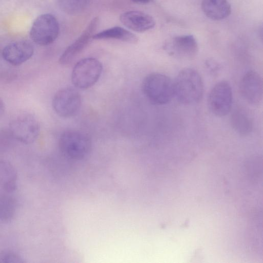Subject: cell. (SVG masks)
Returning <instances> with one entry per match:
<instances>
[{
  "label": "cell",
  "mask_w": 263,
  "mask_h": 263,
  "mask_svg": "<svg viewBox=\"0 0 263 263\" xmlns=\"http://www.w3.org/2000/svg\"><path fill=\"white\" fill-rule=\"evenodd\" d=\"M174 96L183 104L192 105L201 100L204 86L202 78L196 70H181L173 81Z\"/></svg>",
  "instance_id": "cell-1"
},
{
  "label": "cell",
  "mask_w": 263,
  "mask_h": 263,
  "mask_svg": "<svg viewBox=\"0 0 263 263\" xmlns=\"http://www.w3.org/2000/svg\"><path fill=\"white\" fill-rule=\"evenodd\" d=\"M142 91L153 103L163 105L170 102L174 97L173 81L161 73H152L143 80Z\"/></svg>",
  "instance_id": "cell-2"
},
{
  "label": "cell",
  "mask_w": 263,
  "mask_h": 263,
  "mask_svg": "<svg viewBox=\"0 0 263 263\" xmlns=\"http://www.w3.org/2000/svg\"><path fill=\"white\" fill-rule=\"evenodd\" d=\"M102 69L101 63L97 59L93 58L83 59L74 65L71 73V81L78 88L87 89L98 81Z\"/></svg>",
  "instance_id": "cell-3"
},
{
  "label": "cell",
  "mask_w": 263,
  "mask_h": 263,
  "mask_svg": "<svg viewBox=\"0 0 263 263\" xmlns=\"http://www.w3.org/2000/svg\"><path fill=\"white\" fill-rule=\"evenodd\" d=\"M59 147L66 156L73 159L84 157L89 152L91 142L88 136L77 130H67L59 139Z\"/></svg>",
  "instance_id": "cell-4"
},
{
  "label": "cell",
  "mask_w": 263,
  "mask_h": 263,
  "mask_svg": "<svg viewBox=\"0 0 263 263\" xmlns=\"http://www.w3.org/2000/svg\"><path fill=\"white\" fill-rule=\"evenodd\" d=\"M59 24L51 14L40 15L33 22L30 31L32 40L36 44L45 46L52 43L59 33Z\"/></svg>",
  "instance_id": "cell-5"
},
{
  "label": "cell",
  "mask_w": 263,
  "mask_h": 263,
  "mask_svg": "<svg viewBox=\"0 0 263 263\" xmlns=\"http://www.w3.org/2000/svg\"><path fill=\"white\" fill-rule=\"evenodd\" d=\"M9 129L11 136L15 139L25 144H30L39 136L40 125L34 116L23 114L10 122Z\"/></svg>",
  "instance_id": "cell-6"
},
{
  "label": "cell",
  "mask_w": 263,
  "mask_h": 263,
  "mask_svg": "<svg viewBox=\"0 0 263 263\" xmlns=\"http://www.w3.org/2000/svg\"><path fill=\"white\" fill-rule=\"evenodd\" d=\"M233 103L232 90L225 81L217 83L211 89L208 98L210 111L215 116L223 117L230 111Z\"/></svg>",
  "instance_id": "cell-7"
},
{
  "label": "cell",
  "mask_w": 263,
  "mask_h": 263,
  "mask_svg": "<svg viewBox=\"0 0 263 263\" xmlns=\"http://www.w3.org/2000/svg\"><path fill=\"white\" fill-rule=\"evenodd\" d=\"M81 97L79 92L71 87L58 90L52 99V107L60 117L70 118L75 116L81 106Z\"/></svg>",
  "instance_id": "cell-8"
},
{
  "label": "cell",
  "mask_w": 263,
  "mask_h": 263,
  "mask_svg": "<svg viewBox=\"0 0 263 263\" xmlns=\"http://www.w3.org/2000/svg\"><path fill=\"white\" fill-rule=\"evenodd\" d=\"M163 48L170 55L183 60L194 59L198 51L196 40L191 34L179 35L169 40Z\"/></svg>",
  "instance_id": "cell-9"
},
{
  "label": "cell",
  "mask_w": 263,
  "mask_h": 263,
  "mask_svg": "<svg viewBox=\"0 0 263 263\" xmlns=\"http://www.w3.org/2000/svg\"><path fill=\"white\" fill-rule=\"evenodd\" d=\"M239 91L242 98L249 104H260L263 95L262 80L260 74L254 70L247 71L240 80Z\"/></svg>",
  "instance_id": "cell-10"
},
{
  "label": "cell",
  "mask_w": 263,
  "mask_h": 263,
  "mask_svg": "<svg viewBox=\"0 0 263 263\" xmlns=\"http://www.w3.org/2000/svg\"><path fill=\"white\" fill-rule=\"evenodd\" d=\"M98 23V17L93 18L80 36L65 49L59 59L61 65L69 64L83 50L95 34Z\"/></svg>",
  "instance_id": "cell-11"
},
{
  "label": "cell",
  "mask_w": 263,
  "mask_h": 263,
  "mask_svg": "<svg viewBox=\"0 0 263 263\" xmlns=\"http://www.w3.org/2000/svg\"><path fill=\"white\" fill-rule=\"evenodd\" d=\"M34 48L27 41H18L7 45L3 50L4 59L10 64L20 65L33 55Z\"/></svg>",
  "instance_id": "cell-12"
},
{
  "label": "cell",
  "mask_w": 263,
  "mask_h": 263,
  "mask_svg": "<svg viewBox=\"0 0 263 263\" xmlns=\"http://www.w3.org/2000/svg\"><path fill=\"white\" fill-rule=\"evenodd\" d=\"M120 22L128 29L142 32L153 28L155 25L154 18L150 15L139 11H129L120 16Z\"/></svg>",
  "instance_id": "cell-13"
},
{
  "label": "cell",
  "mask_w": 263,
  "mask_h": 263,
  "mask_svg": "<svg viewBox=\"0 0 263 263\" xmlns=\"http://www.w3.org/2000/svg\"><path fill=\"white\" fill-rule=\"evenodd\" d=\"M201 8L208 17L215 21L227 18L231 12L228 0H202Z\"/></svg>",
  "instance_id": "cell-14"
},
{
  "label": "cell",
  "mask_w": 263,
  "mask_h": 263,
  "mask_svg": "<svg viewBox=\"0 0 263 263\" xmlns=\"http://www.w3.org/2000/svg\"><path fill=\"white\" fill-rule=\"evenodd\" d=\"M17 174L13 165L6 160L0 161V186L6 192L11 193L17 187Z\"/></svg>",
  "instance_id": "cell-15"
},
{
  "label": "cell",
  "mask_w": 263,
  "mask_h": 263,
  "mask_svg": "<svg viewBox=\"0 0 263 263\" xmlns=\"http://www.w3.org/2000/svg\"><path fill=\"white\" fill-rule=\"evenodd\" d=\"M231 122L233 129L239 134L246 136L253 129V120L243 108H237L233 111L231 117Z\"/></svg>",
  "instance_id": "cell-16"
},
{
  "label": "cell",
  "mask_w": 263,
  "mask_h": 263,
  "mask_svg": "<svg viewBox=\"0 0 263 263\" xmlns=\"http://www.w3.org/2000/svg\"><path fill=\"white\" fill-rule=\"evenodd\" d=\"M92 38L95 40L116 39L133 44L138 41L135 34L121 27H114L104 30L95 34Z\"/></svg>",
  "instance_id": "cell-17"
},
{
  "label": "cell",
  "mask_w": 263,
  "mask_h": 263,
  "mask_svg": "<svg viewBox=\"0 0 263 263\" xmlns=\"http://www.w3.org/2000/svg\"><path fill=\"white\" fill-rule=\"evenodd\" d=\"M16 210L15 201L8 196H0V221L8 222L14 217Z\"/></svg>",
  "instance_id": "cell-18"
},
{
  "label": "cell",
  "mask_w": 263,
  "mask_h": 263,
  "mask_svg": "<svg viewBox=\"0 0 263 263\" xmlns=\"http://www.w3.org/2000/svg\"><path fill=\"white\" fill-rule=\"evenodd\" d=\"M62 7L68 12H77L84 6L87 0H59Z\"/></svg>",
  "instance_id": "cell-19"
},
{
  "label": "cell",
  "mask_w": 263,
  "mask_h": 263,
  "mask_svg": "<svg viewBox=\"0 0 263 263\" xmlns=\"http://www.w3.org/2000/svg\"><path fill=\"white\" fill-rule=\"evenodd\" d=\"M25 260L17 253L5 250L0 252V263H23Z\"/></svg>",
  "instance_id": "cell-20"
},
{
  "label": "cell",
  "mask_w": 263,
  "mask_h": 263,
  "mask_svg": "<svg viewBox=\"0 0 263 263\" xmlns=\"http://www.w3.org/2000/svg\"><path fill=\"white\" fill-rule=\"evenodd\" d=\"M206 64L208 68H209L211 71L215 72L217 70L218 71L219 66L216 62L213 61H209Z\"/></svg>",
  "instance_id": "cell-21"
},
{
  "label": "cell",
  "mask_w": 263,
  "mask_h": 263,
  "mask_svg": "<svg viewBox=\"0 0 263 263\" xmlns=\"http://www.w3.org/2000/svg\"><path fill=\"white\" fill-rule=\"evenodd\" d=\"M5 104L3 101L0 98V117H1L5 111Z\"/></svg>",
  "instance_id": "cell-22"
},
{
  "label": "cell",
  "mask_w": 263,
  "mask_h": 263,
  "mask_svg": "<svg viewBox=\"0 0 263 263\" xmlns=\"http://www.w3.org/2000/svg\"><path fill=\"white\" fill-rule=\"evenodd\" d=\"M134 3L140 4H146L149 3L151 0H131Z\"/></svg>",
  "instance_id": "cell-23"
}]
</instances>
